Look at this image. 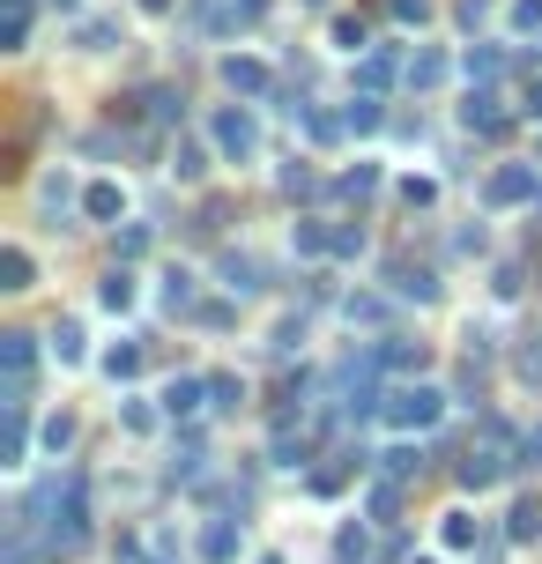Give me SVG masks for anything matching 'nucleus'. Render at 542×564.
<instances>
[{"label":"nucleus","mask_w":542,"mask_h":564,"mask_svg":"<svg viewBox=\"0 0 542 564\" xmlns=\"http://www.w3.org/2000/svg\"><path fill=\"white\" fill-rule=\"evenodd\" d=\"M386 312H394V297H379V290H349V297H342V320L349 327H379Z\"/></svg>","instance_id":"5701e85b"},{"label":"nucleus","mask_w":542,"mask_h":564,"mask_svg":"<svg viewBox=\"0 0 542 564\" xmlns=\"http://www.w3.org/2000/svg\"><path fill=\"white\" fill-rule=\"evenodd\" d=\"M83 216H89V223H120V216H126V186H120V179H89V186H83Z\"/></svg>","instance_id":"ddd939ff"},{"label":"nucleus","mask_w":542,"mask_h":564,"mask_svg":"<svg viewBox=\"0 0 542 564\" xmlns=\"http://www.w3.org/2000/svg\"><path fill=\"white\" fill-rule=\"evenodd\" d=\"M520 461H528V468H542V424L528 431V439H520Z\"/></svg>","instance_id":"5fc2aeb1"},{"label":"nucleus","mask_w":542,"mask_h":564,"mask_svg":"<svg viewBox=\"0 0 542 564\" xmlns=\"http://www.w3.org/2000/svg\"><path fill=\"white\" fill-rule=\"evenodd\" d=\"M491 290H498V297H520V268H513V260H505L498 275H491Z\"/></svg>","instance_id":"603ef678"},{"label":"nucleus","mask_w":542,"mask_h":564,"mask_svg":"<svg viewBox=\"0 0 542 564\" xmlns=\"http://www.w3.org/2000/svg\"><path fill=\"white\" fill-rule=\"evenodd\" d=\"M446 75H454V60H446L439 45H417V52H409V89H439Z\"/></svg>","instance_id":"aec40b11"},{"label":"nucleus","mask_w":542,"mask_h":564,"mask_svg":"<svg viewBox=\"0 0 542 564\" xmlns=\"http://www.w3.org/2000/svg\"><path fill=\"white\" fill-rule=\"evenodd\" d=\"M379 179H386V171H379V163L365 157V163H349V171L334 179V194H342V201H372V194H379Z\"/></svg>","instance_id":"a878e982"},{"label":"nucleus","mask_w":542,"mask_h":564,"mask_svg":"<svg viewBox=\"0 0 542 564\" xmlns=\"http://www.w3.org/2000/svg\"><path fill=\"white\" fill-rule=\"evenodd\" d=\"M394 75H409V68L394 60V45H372V52L357 60V82H365V97H379V89H386Z\"/></svg>","instance_id":"a211bd4d"},{"label":"nucleus","mask_w":542,"mask_h":564,"mask_svg":"<svg viewBox=\"0 0 542 564\" xmlns=\"http://www.w3.org/2000/svg\"><path fill=\"white\" fill-rule=\"evenodd\" d=\"M141 564H178V557H141Z\"/></svg>","instance_id":"052dcab7"},{"label":"nucleus","mask_w":542,"mask_h":564,"mask_svg":"<svg viewBox=\"0 0 542 564\" xmlns=\"http://www.w3.org/2000/svg\"><path fill=\"white\" fill-rule=\"evenodd\" d=\"M0 364H8V379H30L38 371V334H23V327L0 334Z\"/></svg>","instance_id":"412c9836"},{"label":"nucleus","mask_w":542,"mask_h":564,"mask_svg":"<svg viewBox=\"0 0 542 564\" xmlns=\"http://www.w3.org/2000/svg\"><path fill=\"white\" fill-rule=\"evenodd\" d=\"M134 305H141V282H134V268H104V275H97V312H134Z\"/></svg>","instance_id":"9d476101"},{"label":"nucleus","mask_w":542,"mask_h":564,"mask_svg":"<svg viewBox=\"0 0 542 564\" xmlns=\"http://www.w3.org/2000/svg\"><path fill=\"white\" fill-rule=\"evenodd\" d=\"M238 550H246V527L238 520H209L201 527V564H238Z\"/></svg>","instance_id":"2eb2a0df"},{"label":"nucleus","mask_w":542,"mask_h":564,"mask_svg":"<svg viewBox=\"0 0 542 564\" xmlns=\"http://www.w3.org/2000/svg\"><path fill=\"white\" fill-rule=\"evenodd\" d=\"M120 424H126V431H134V439H149V431H157V408H149V402H134V394H126V402H120Z\"/></svg>","instance_id":"a18cd8bd"},{"label":"nucleus","mask_w":542,"mask_h":564,"mask_svg":"<svg viewBox=\"0 0 542 564\" xmlns=\"http://www.w3.org/2000/svg\"><path fill=\"white\" fill-rule=\"evenodd\" d=\"M520 379H528V387H542V350H520Z\"/></svg>","instance_id":"864d4df0"},{"label":"nucleus","mask_w":542,"mask_h":564,"mask_svg":"<svg viewBox=\"0 0 542 564\" xmlns=\"http://www.w3.org/2000/svg\"><path fill=\"white\" fill-rule=\"evenodd\" d=\"M379 468H386L394 483H409V476H417L423 461H417V445H394V453H379Z\"/></svg>","instance_id":"de8ad7c7"},{"label":"nucleus","mask_w":542,"mask_h":564,"mask_svg":"<svg viewBox=\"0 0 542 564\" xmlns=\"http://www.w3.org/2000/svg\"><path fill=\"white\" fill-rule=\"evenodd\" d=\"M141 105H149V120H157V126H171L178 112H186V97H178V89H164V82H157V89H149Z\"/></svg>","instance_id":"a19ab883"},{"label":"nucleus","mask_w":542,"mask_h":564,"mask_svg":"<svg viewBox=\"0 0 542 564\" xmlns=\"http://www.w3.org/2000/svg\"><path fill=\"white\" fill-rule=\"evenodd\" d=\"M215 275H223V297H260V260L252 253H223Z\"/></svg>","instance_id":"dca6fc26"},{"label":"nucleus","mask_w":542,"mask_h":564,"mask_svg":"<svg viewBox=\"0 0 542 564\" xmlns=\"http://www.w3.org/2000/svg\"><path fill=\"white\" fill-rule=\"evenodd\" d=\"M38 445H45V453H67V445H75V416H45Z\"/></svg>","instance_id":"49530a36"},{"label":"nucleus","mask_w":542,"mask_h":564,"mask_svg":"<svg viewBox=\"0 0 542 564\" xmlns=\"http://www.w3.org/2000/svg\"><path fill=\"white\" fill-rule=\"evenodd\" d=\"M215 75H223V89H231V97H275V68H268V60H252V52H223V60H215Z\"/></svg>","instance_id":"20e7f679"},{"label":"nucleus","mask_w":542,"mask_h":564,"mask_svg":"<svg viewBox=\"0 0 542 564\" xmlns=\"http://www.w3.org/2000/svg\"><path fill=\"white\" fill-rule=\"evenodd\" d=\"M194 327H201V334H223V327H238V305H231V297H209V305L194 312Z\"/></svg>","instance_id":"58836bf2"},{"label":"nucleus","mask_w":542,"mask_h":564,"mask_svg":"<svg viewBox=\"0 0 542 564\" xmlns=\"http://www.w3.org/2000/svg\"><path fill=\"white\" fill-rule=\"evenodd\" d=\"M439 416H446V387H431V379H402V387H386V431L423 439V431H439Z\"/></svg>","instance_id":"f257e3e1"},{"label":"nucleus","mask_w":542,"mask_h":564,"mask_svg":"<svg viewBox=\"0 0 542 564\" xmlns=\"http://www.w3.org/2000/svg\"><path fill=\"white\" fill-rule=\"evenodd\" d=\"M246 402V379H231V371H215L209 379V408H223V416H231V408Z\"/></svg>","instance_id":"79ce46f5"},{"label":"nucleus","mask_w":542,"mask_h":564,"mask_svg":"<svg viewBox=\"0 0 542 564\" xmlns=\"http://www.w3.org/2000/svg\"><path fill=\"white\" fill-rule=\"evenodd\" d=\"M520 120H542V82L528 89V97H520Z\"/></svg>","instance_id":"6e6d98bb"},{"label":"nucleus","mask_w":542,"mask_h":564,"mask_svg":"<svg viewBox=\"0 0 542 564\" xmlns=\"http://www.w3.org/2000/svg\"><path fill=\"white\" fill-rule=\"evenodd\" d=\"M305 134H312V142L328 149V142H342L349 126H342V112H320V105H312V112H305Z\"/></svg>","instance_id":"37998d69"},{"label":"nucleus","mask_w":542,"mask_h":564,"mask_svg":"<svg viewBox=\"0 0 542 564\" xmlns=\"http://www.w3.org/2000/svg\"><path fill=\"white\" fill-rule=\"evenodd\" d=\"M386 8H394V23H409V30L431 23V0H386Z\"/></svg>","instance_id":"3c124183"},{"label":"nucleus","mask_w":542,"mask_h":564,"mask_svg":"<svg viewBox=\"0 0 542 564\" xmlns=\"http://www.w3.org/2000/svg\"><path fill=\"white\" fill-rule=\"evenodd\" d=\"M342 126H349V142H357V134H379V126H386V105H379V97H349V105H342Z\"/></svg>","instance_id":"cd10ccee"},{"label":"nucleus","mask_w":542,"mask_h":564,"mask_svg":"<svg viewBox=\"0 0 542 564\" xmlns=\"http://www.w3.org/2000/svg\"><path fill=\"white\" fill-rule=\"evenodd\" d=\"M372 364H379V371H402V379H409V371H423L431 357H423V342H402V334H379V342H372Z\"/></svg>","instance_id":"4468645a"},{"label":"nucleus","mask_w":542,"mask_h":564,"mask_svg":"<svg viewBox=\"0 0 542 564\" xmlns=\"http://www.w3.org/2000/svg\"><path fill=\"white\" fill-rule=\"evenodd\" d=\"M505 30H513V38H535L542 30V0H513V8H505Z\"/></svg>","instance_id":"ea45409f"},{"label":"nucleus","mask_w":542,"mask_h":564,"mask_svg":"<svg viewBox=\"0 0 542 564\" xmlns=\"http://www.w3.org/2000/svg\"><path fill=\"white\" fill-rule=\"evenodd\" d=\"M328 52H349V60H365V52H372V38H365V23H357V15H334V30H328Z\"/></svg>","instance_id":"c756f323"},{"label":"nucleus","mask_w":542,"mask_h":564,"mask_svg":"<svg viewBox=\"0 0 542 564\" xmlns=\"http://www.w3.org/2000/svg\"><path fill=\"white\" fill-rule=\"evenodd\" d=\"M97 371H104L112 387H126V379H141V342H112V350L97 357Z\"/></svg>","instance_id":"393cba45"},{"label":"nucleus","mask_w":542,"mask_h":564,"mask_svg":"<svg viewBox=\"0 0 542 564\" xmlns=\"http://www.w3.org/2000/svg\"><path fill=\"white\" fill-rule=\"evenodd\" d=\"M52 8H83V0H52Z\"/></svg>","instance_id":"680f3d73"},{"label":"nucleus","mask_w":542,"mask_h":564,"mask_svg":"<svg viewBox=\"0 0 542 564\" xmlns=\"http://www.w3.org/2000/svg\"><path fill=\"white\" fill-rule=\"evenodd\" d=\"M297 8H334V0H297Z\"/></svg>","instance_id":"bf43d9fd"},{"label":"nucleus","mask_w":542,"mask_h":564,"mask_svg":"<svg viewBox=\"0 0 542 564\" xmlns=\"http://www.w3.org/2000/svg\"><path fill=\"white\" fill-rule=\"evenodd\" d=\"M460 75H468V89H491V82L505 75V45H498V38L468 45V52H460Z\"/></svg>","instance_id":"f8f14e48"},{"label":"nucleus","mask_w":542,"mask_h":564,"mask_svg":"<svg viewBox=\"0 0 542 564\" xmlns=\"http://www.w3.org/2000/svg\"><path fill=\"white\" fill-rule=\"evenodd\" d=\"M30 282H38V260H30V245H8V253H0V290H15V297H23Z\"/></svg>","instance_id":"bb28decb"},{"label":"nucleus","mask_w":542,"mask_h":564,"mask_svg":"<svg viewBox=\"0 0 542 564\" xmlns=\"http://www.w3.org/2000/svg\"><path fill=\"white\" fill-rule=\"evenodd\" d=\"M476 535H483V520L468 513V505H454V513H439V550H476Z\"/></svg>","instance_id":"6ab92c4d"},{"label":"nucleus","mask_w":542,"mask_h":564,"mask_svg":"<svg viewBox=\"0 0 542 564\" xmlns=\"http://www.w3.org/2000/svg\"><path fill=\"white\" fill-rule=\"evenodd\" d=\"M365 253V223H334V260H357Z\"/></svg>","instance_id":"8fccbe9b"},{"label":"nucleus","mask_w":542,"mask_h":564,"mask_svg":"<svg viewBox=\"0 0 542 564\" xmlns=\"http://www.w3.org/2000/svg\"><path fill=\"white\" fill-rule=\"evenodd\" d=\"M417 564H431V557H417Z\"/></svg>","instance_id":"e2e57ef3"},{"label":"nucleus","mask_w":542,"mask_h":564,"mask_svg":"<svg viewBox=\"0 0 542 564\" xmlns=\"http://www.w3.org/2000/svg\"><path fill=\"white\" fill-rule=\"evenodd\" d=\"M291 253H305V260L334 253V223H320V216H297V223H291Z\"/></svg>","instance_id":"4be33fe9"},{"label":"nucleus","mask_w":542,"mask_h":564,"mask_svg":"<svg viewBox=\"0 0 542 564\" xmlns=\"http://www.w3.org/2000/svg\"><path fill=\"white\" fill-rule=\"evenodd\" d=\"M268 461H275V468H305V461H312V439H305V431H291V424H283V431L268 439Z\"/></svg>","instance_id":"c85d7f7f"},{"label":"nucleus","mask_w":542,"mask_h":564,"mask_svg":"<svg viewBox=\"0 0 542 564\" xmlns=\"http://www.w3.org/2000/svg\"><path fill=\"white\" fill-rule=\"evenodd\" d=\"M386 297H402V305H439V282L409 268V260H386Z\"/></svg>","instance_id":"1a4fd4ad"},{"label":"nucleus","mask_w":542,"mask_h":564,"mask_svg":"<svg viewBox=\"0 0 542 564\" xmlns=\"http://www.w3.org/2000/svg\"><path fill=\"white\" fill-rule=\"evenodd\" d=\"M268 350H275V357H291V350H305V312H291V320H275V334H268Z\"/></svg>","instance_id":"c03bdc74"},{"label":"nucleus","mask_w":542,"mask_h":564,"mask_svg":"<svg viewBox=\"0 0 542 564\" xmlns=\"http://www.w3.org/2000/svg\"><path fill=\"white\" fill-rule=\"evenodd\" d=\"M112 38H120V15H89L83 30H75V45H83V52H112Z\"/></svg>","instance_id":"473e14b6"},{"label":"nucleus","mask_w":542,"mask_h":564,"mask_svg":"<svg viewBox=\"0 0 542 564\" xmlns=\"http://www.w3.org/2000/svg\"><path fill=\"white\" fill-rule=\"evenodd\" d=\"M157 305H164L171 320H178V312H186V320H194V312H201V275H194V268H178V260H171L164 275H157Z\"/></svg>","instance_id":"39448f33"},{"label":"nucleus","mask_w":542,"mask_h":564,"mask_svg":"<svg viewBox=\"0 0 542 564\" xmlns=\"http://www.w3.org/2000/svg\"><path fill=\"white\" fill-rule=\"evenodd\" d=\"M209 163H215V149H201V142H171V179H178V186H201V179H209Z\"/></svg>","instance_id":"f3484780"},{"label":"nucleus","mask_w":542,"mask_h":564,"mask_svg":"<svg viewBox=\"0 0 542 564\" xmlns=\"http://www.w3.org/2000/svg\"><path fill=\"white\" fill-rule=\"evenodd\" d=\"M157 408H164L171 424H178V416H201V408H209V379H194V371H186V379H164Z\"/></svg>","instance_id":"9b49d317"},{"label":"nucleus","mask_w":542,"mask_h":564,"mask_svg":"<svg viewBox=\"0 0 542 564\" xmlns=\"http://www.w3.org/2000/svg\"><path fill=\"white\" fill-rule=\"evenodd\" d=\"M505 535H513V542H535V535H542V505H535V498H520V505L505 513Z\"/></svg>","instance_id":"72a5a7b5"},{"label":"nucleus","mask_w":542,"mask_h":564,"mask_svg":"<svg viewBox=\"0 0 542 564\" xmlns=\"http://www.w3.org/2000/svg\"><path fill=\"white\" fill-rule=\"evenodd\" d=\"M394 194H402V208H439V179L431 171H402Z\"/></svg>","instance_id":"7c9ffc66"},{"label":"nucleus","mask_w":542,"mask_h":564,"mask_svg":"<svg viewBox=\"0 0 542 564\" xmlns=\"http://www.w3.org/2000/svg\"><path fill=\"white\" fill-rule=\"evenodd\" d=\"M0 45H8V52H23V45H30V0H8V23H0Z\"/></svg>","instance_id":"c9c22d12"},{"label":"nucleus","mask_w":542,"mask_h":564,"mask_svg":"<svg viewBox=\"0 0 542 564\" xmlns=\"http://www.w3.org/2000/svg\"><path fill=\"white\" fill-rule=\"evenodd\" d=\"M365 513H372V520L386 527V520H394V513H402V483H394V476H379V483L365 490Z\"/></svg>","instance_id":"2f4dec72"},{"label":"nucleus","mask_w":542,"mask_h":564,"mask_svg":"<svg viewBox=\"0 0 542 564\" xmlns=\"http://www.w3.org/2000/svg\"><path fill=\"white\" fill-rule=\"evenodd\" d=\"M334 557L365 564V557H372V535H365V527H334Z\"/></svg>","instance_id":"4c0bfd02"},{"label":"nucleus","mask_w":542,"mask_h":564,"mask_svg":"<svg viewBox=\"0 0 542 564\" xmlns=\"http://www.w3.org/2000/svg\"><path fill=\"white\" fill-rule=\"evenodd\" d=\"M460 126H468V134H505L513 112H505L498 89H468V97H460Z\"/></svg>","instance_id":"423d86ee"},{"label":"nucleus","mask_w":542,"mask_h":564,"mask_svg":"<svg viewBox=\"0 0 542 564\" xmlns=\"http://www.w3.org/2000/svg\"><path fill=\"white\" fill-rule=\"evenodd\" d=\"M209 149H215V163H252L260 157V120H252V105H215L209 112Z\"/></svg>","instance_id":"f03ea898"},{"label":"nucleus","mask_w":542,"mask_h":564,"mask_svg":"<svg viewBox=\"0 0 542 564\" xmlns=\"http://www.w3.org/2000/svg\"><path fill=\"white\" fill-rule=\"evenodd\" d=\"M275 186H283V194H320V171H312L305 157H291L283 171H275Z\"/></svg>","instance_id":"e433bc0d"},{"label":"nucleus","mask_w":542,"mask_h":564,"mask_svg":"<svg viewBox=\"0 0 542 564\" xmlns=\"http://www.w3.org/2000/svg\"><path fill=\"white\" fill-rule=\"evenodd\" d=\"M0 453H8L0 468H30V424H23V408L8 416V445H0Z\"/></svg>","instance_id":"f704fd0d"},{"label":"nucleus","mask_w":542,"mask_h":564,"mask_svg":"<svg viewBox=\"0 0 542 564\" xmlns=\"http://www.w3.org/2000/svg\"><path fill=\"white\" fill-rule=\"evenodd\" d=\"M75 208V171H45L38 179V216H67Z\"/></svg>","instance_id":"b1692460"},{"label":"nucleus","mask_w":542,"mask_h":564,"mask_svg":"<svg viewBox=\"0 0 542 564\" xmlns=\"http://www.w3.org/2000/svg\"><path fill=\"white\" fill-rule=\"evenodd\" d=\"M498 483H505V453L498 445H468V453H460V490L483 498V490H498Z\"/></svg>","instance_id":"0eeeda50"},{"label":"nucleus","mask_w":542,"mask_h":564,"mask_svg":"<svg viewBox=\"0 0 542 564\" xmlns=\"http://www.w3.org/2000/svg\"><path fill=\"white\" fill-rule=\"evenodd\" d=\"M45 357L60 364V371L89 364V327H83V320H52V334H45Z\"/></svg>","instance_id":"6e6552de"},{"label":"nucleus","mask_w":542,"mask_h":564,"mask_svg":"<svg viewBox=\"0 0 542 564\" xmlns=\"http://www.w3.org/2000/svg\"><path fill=\"white\" fill-rule=\"evenodd\" d=\"M483 201H491V208H528V201H542V171H535V163H498V171L483 179Z\"/></svg>","instance_id":"7ed1b4c3"},{"label":"nucleus","mask_w":542,"mask_h":564,"mask_svg":"<svg viewBox=\"0 0 542 564\" xmlns=\"http://www.w3.org/2000/svg\"><path fill=\"white\" fill-rule=\"evenodd\" d=\"M134 8H141V15H171V0H134Z\"/></svg>","instance_id":"4d7b16f0"},{"label":"nucleus","mask_w":542,"mask_h":564,"mask_svg":"<svg viewBox=\"0 0 542 564\" xmlns=\"http://www.w3.org/2000/svg\"><path fill=\"white\" fill-rule=\"evenodd\" d=\"M149 238H157L149 223H126V231H120V268H134V260L149 253Z\"/></svg>","instance_id":"09e8293b"},{"label":"nucleus","mask_w":542,"mask_h":564,"mask_svg":"<svg viewBox=\"0 0 542 564\" xmlns=\"http://www.w3.org/2000/svg\"><path fill=\"white\" fill-rule=\"evenodd\" d=\"M252 564H291V557H283V550H268V557H252Z\"/></svg>","instance_id":"13d9d810"}]
</instances>
